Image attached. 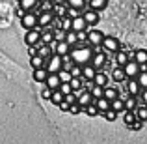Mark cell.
Returning <instances> with one entry per match:
<instances>
[{
	"instance_id": "obj_20",
	"label": "cell",
	"mask_w": 147,
	"mask_h": 144,
	"mask_svg": "<svg viewBox=\"0 0 147 144\" xmlns=\"http://www.w3.org/2000/svg\"><path fill=\"white\" fill-rule=\"evenodd\" d=\"M91 103H95V107L99 109V112H104L106 109H110V101H108L106 97H97V99L91 101Z\"/></svg>"
},
{
	"instance_id": "obj_16",
	"label": "cell",
	"mask_w": 147,
	"mask_h": 144,
	"mask_svg": "<svg viewBox=\"0 0 147 144\" xmlns=\"http://www.w3.org/2000/svg\"><path fill=\"white\" fill-rule=\"evenodd\" d=\"M106 6H108V0H90L88 2V8L95 10V11H102Z\"/></svg>"
},
{
	"instance_id": "obj_48",
	"label": "cell",
	"mask_w": 147,
	"mask_h": 144,
	"mask_svg": "<svg viewBox=\"0 0 147 144\" xmlns=\"http://www.w3.org/2000/svg\"><path fill=\"white\" fill-rule=\"evenodd\" d=\"M65 15H67L69 19H73V17H76V15H80V10H76V8H69Z\"/></svg>"
},
{
	"instance_id": "obj_13",
	"label": "cell",
	"mask_w": 147,
	"mask_h": 144,
	"mask_svg": "<svg viewBox=\"0 0 147 144\" xmlns=\"http://www.w3.org/2000/svg\"><path fill=\"white\" fill-rule=\"evenodd\" d=\"M91 101H93V97H91V94L88 90H82V94L76 97V103H78L80 107H86V105H90Z\"/></svg>"
},
{
	"instance_id": "obj_31",
	"label": "cell",
	"mask_w": 147,
	"mask_h": 144,
	"mask_svg": "<svg viewBox=\"0 0 147 144\" xmlns=\"http://www.w3.org/2000/svg\"><path fill=\"white\" fill-rule=\"evenodd\" d=\"M65 41H67L71 47L78 43V41H76V32H75V30H69V32H65Z\"/></svg>"
},
{
	"instance_id": "obj_30",
	"label": "cell",
	"mask_w": 147,
	"mask_h": 144,
	"mask_svg": "<svg viewBox=\"0 0 147 144\" xmlns=\"http://www.w3.org/2000/svg\"><path fill=\"white\" fill-rule=\"evenodd\" d=\"M56 75H58V79H60V83H69V79H71V73H69L67 69H58Z\"/></svg>"
},
{
	"instance_id": "obj_41",
	"label": "cell",
	"mask_w": 147,
	"mask_h": 144,
	"mask_svg": "<svg viewBox=\"0 0 147 144\" xmlns=\"http://www.w3.org/2000/svg\"><path fill=\"white\" fill-rule=\"evenodd\" d=\"M69 73H71V77H80V79H82V68H80L78 64L73 66V68L69 69Z\"/></svg>"
},
{
	"instance_id": "obj_8",
	"label": "cell",
	"mask_w": 147,
	"mask_h": 144,
	"mask_svg": "<svg viewBox=\"0 0 147 144\" xmlns=\"http://www.w3.org/2000/svg\"><path fill=\"white\" fill-rule=\"evenodd\" d=\"M69 51H71V45L67 43V41H56L54 43V47H52V53L54 54H60V56H63V54H67Z\"/></svg>"
},
{
	"instance_id": "obj_28",
	"label": "cell",
	"mask_w": 147,
	"mask_h": 144,
	"mask_svg": "<svg viewBox=\"0 0 147 144\" xmlns=\"http://www.w3.org/2000/svg\"><path fill=\"white\" fill-rule=\"evenodd\" d=\"M132 58L138 62V64H145V62H147V53H145L144 49H138L136 53L132 54Z\"/></svg>"
},
{
	"instance_id": "obj_17",
	"label": "cell",
	"mask_w": 147,
	"mask_h": 144,
	"mask_svg": "<svg viewBox=\"0 0 147 144\" xmlns=\"http://www.w3.org/2000/svg\"><path fill=\"white\" fill-rule=\"evenodd\" d=\"M93 84H99V86H106V83H108V77H106V73L104 71H95V75H93Z\"/></svg>"
},
{
	"instance_id": "obj_11",
	"label": "cell",
	"mask_w": 147,
	"mask_h": 144,
	"mask_svg": "<svg viewBox=\"0 0 147 144\" xmlns=\"http://www.w3.org/2000/svg\"><path fill=\"white\" fill-rule=\"evenodd\" d=\"M102 32L100 30H90L88 32V41H90L91 45H100V41H102Z\"/></svg>"
},
{
	"instance_id": "obj_14",
	"label": "cell",
	"mask_w": 147,
	"mask_h": 144,
	"mask_svg": "<svg viewBox=\"0 0 147 144\" xmlns=\"http://www.w3.org/2000/svg\"><path fill=\"white\" fill-rule=\"evenodd\" d=\"M80 68H82V79H93L95 71H97V69H95L90 62H88V64H82Z\"/></svg>"
},
{
	"instance_id": "obj_32",
	"label": "cell",
	"mask_w": 147,
	"mask_h": 144,
	"mask_svg": "<svg viewBox=\"0 0 147 144\" xmlns=\"http://www.w3.org/2000/svg\"><path fill=\"white\" fill-rule=\"evenodd\" d=\"M134 120H138L136 114H134V111H125V114H123V122H125L127 126H130Z\"/></svg>"
},
{
	"instance_id": "obj_25",
	"label": "cell",
	"mask_w": 147,
	"mask_h": 144,
	"mask_svg": "<svg viewBox=\"0 0 147 144\" xmlns=\"http://www.w3.org/2000/svg\"><path fill=\"white\" fill-rule=\"evenodd\" d=\"M45 58L43 56H39V54H34V56H30V64H32V68L36 69V68H45Z\"/></svg>"
},
{
	"instance_id": "obj_47",
	"label": "cell",
	"mask_w": 147,
	"mask_h": 144,
	"mask_svg": "<svg viewBox=\"0 0 147 144\" xmlns=\"http://www.w3.org/2000/svg\"><path fill=\"white\" fill-rule=\"evenodd\" d=\"M63 101H67L69 105H73V103H76V97H75V94H73V92H69V94L63 96Z\"/></svg>"
},
{
	"instance_id": "obj_23",
	"label": "cell",
	"mask_w": 147,
	"mask_h": 144,
	"mask_svg": "<svg viewBox=\"0 0 147 144\" xmlns=\"http://www.w3.org/2000/svg\"><path fill=\"white\" fill-rule=\"evenodd\" d=\"M110 109H114V111L115 112H123V111H125V105H123V99H121V97H114V99H112L110 101Z\"/></svg>"
},
{
	"instance_id": "obj_15",
	"label": "cell",
	"mask_w": 147,
	"mask_h": 144,
	"mask_svg": "<svg viewBox=\"0 0 147 144\" xmlns=\"http://www.w3.org/2000/svg\"><path fill=\"white\" fill-rule=\"evenodd\" d=\"M52 15L54 17H58V19H61V17H65V13H67V8H65V4H52Z\"/></svg>"
},
{
	"instance_id": "obj_34",
	"label": "cell",
	"mask_w": 147,
	"mask_h": 144,
	"mask_svg": "<svg viewBox=\"0 0 147 144\" xmlns=\"http://www.w3.org/2000/svg\"><path fill=\"white\" fill-rule=\"evenodd\" d=\"M69 86H71V90L82 88V79H80V77H71V79H69Z\"/></svg>"
},
{
	"instance_id": "obj_9",
	"label": "cell",
	"mask_w": 147,
	"mask_h": 144,
	"mask_svg": "<svg viewBox=\"0 0 147 144\" xmlns=\"http://www.w3.org/2000/svg\"><path fill=\"white\" fill-rule=\"evenodd\" d=\"M52 19H54V15H52V11H41L39 15H37V25L39 26H50V23H52Z\"/></svg>"
},
{
	"instance_id": "obj_54",
	"label": "cell",
	"mask_w": 147,
	"mask_h": 144,
	"mask_svg": "<svg viewBox=\"0 0 147 144\" xmlns=\"http://www.w3.org/2000/svg\"><path fill=\"white\" fill-rule=\"evenodd\" d=\"M15 15H17V17H19V19H21V17H22V15H24V10H22V8H21V6H19V8H17V10H15Z\"/></svg>"
},
{
	"instance_id": "obj_18",
	"label": "cell",
	"mask_w": 147,
	"mask_h": 144,
	"mask_svg": "<svg viewBox=\"0 0 147 144\" xmlns=\"http://www.w3.org/2000/svg\"><path fill=\"white\" fill-rule=\"evenodd\" d=\"M47 75H49V71L45 68H36L34 69V81H37V83H45Z\"/></svg>"
},
{
	"instance_id": "obj_4",
	"label": "cell",
	"mask_w": 147,
	"mask_h": 144,
	"mask_svg": "<svg viewBox=\"0 0 147 144\" xmlns=\"http://www.w3.org/2000/svg\"><path fill=\"white\" fill-rule=\"evenodd\" d=\"M123 71H125V77H129V79H134V77L140 73V69H138V62L134 60H127L125 66H123Z\"/></svg>"
},
{
	"instance_id": "obj_49",
	"label": "cell",
	"mask_w": 147,
	"mask_h": 144,
	"mask_svg": "<svg viewBox=\"0 0 147 144\" xmlns=\"http://www.w3.org/2000/svg\"><path fill=\"white\" fill-rule=\"evenodd\" d=\"M52 10V2L50 0H45L43 4H41V11H50Z\"/></svg>"
},
{
	"instance_id": "obj_55",
	"label": "cell",
	"mask_w": 147,
	"mask_h": 144,
	"mask_svg": "<svg viewBox=\"0 0 147 144\" xmlns=\"http://www.w3.org/2000/svg\"><path fill=\"white\" fill-rule=\"evenodd\" d=\"M52 4H65V0H50Z\"/></svg>"
},
{
	"instance_id": "obj_50",
	"label": "cell",
	"mask_w": 147,
	"mask_h": 144,
	"mask_svg": "<svg viewBox=\"0 0 147 144\" xmlns=\"http://www.w3.org/2000/svg\"><path fill=\"white\" fill-rule=\"evenodd\" d=\"M50 94H52V90H50V88H47V86L41 90V97H43V99H50Z\"/></svg>"
},
{
	"instance_id": "obj_43",
	"label": "cell",
	"mask_w": 147,
	"mask_h": 144,
	"mask_svg": "<svg viewBox=\"0 0 147 144\" xmlns=\"http://www.w3.org/2000/svg\"><path fill=\"white\" fill-rule=\"evenodd\" d=\"M67 112H71V114H78V112H84V107H80L78 103H73V105H69Z\"/></svg>"
},
{
	"instance_id": "obj_33",
	"label": "cell",
	"mask_w": 147,
	"mask_h": 144,
	"mask_svg": "<svg viewBox=\"0 0 147 144\" xmlns=\"http://www.w3.org/2000/svg\"><path fill=\"white\" fill-rule=\"evenodd\" d=\"M65 4H69L71 8H76V10H84L86 8V0H65Z\"/></svg>"
},
{
	"instance_id": "obj_1",
	"label": "cell",
	"mask_w": 147,
	"mask_h": 144,
	"mask_svg": "<svg viewBox=\"0 0 147 144\" xmlns=\"http://www.w3.org/2000/svg\"><path fill=\"white\" fill-rule=\"evenodd\" d=\"M91 54H93V51H91L90 47H75L69 51V56H71L73 64H88V62L91 60Z\"/></svg>"
},
{
	"instance_id": "obj_40",
	"label": "cell",
	"mask_w": 147,
	"mask_h": 144,
	"mask_svg": "<svg viewBox=\"0 0 147 144\" xmlns=\"http://www.w3.org/2000/svg\"><path fill=\"white\" fill-rule=\"evenodd\" d=\"M52 34H54V41H63L65 40V30H61V28H54Z\"/></svg>"
},
{
	"instance_id": "obj_10",
	"label": "cell",
	"mask_w": 147,
	"mask_h": 144,
	"mask_svg": "<svg viewBox=\"0 0 147 144\" xmlns=\"http://www.w3.org/2000/svg\"><path fill=\"white\" fill-rule=\"evenodd\" d=\"M71 30H75V32L76 30H88V25H86L82 15H76V17L71 19Z\"/></svg>"
},
{
	"instance_id": "obj_22",
	"label": "cell",
	"mask_w": 147,
	"mask_h": 144,
	"mask_svg": "<svg viewBox=\"0 0 147 144\" xmlns=\"http://www.w3.org/2000/svg\"><path fill=\"white\" fill-rule=\"evenodd\" d=\"M127 88H129V94H130V96H138V94L142 92V88H140V84L136 83V79H129Z\"/></svg>"
},
{
	"instance_id": "obj_46",
	"label": "cell",
	"mask_w": 147,
	"mask_h": 144,
	"mask_svg": "<svg viewBox=\"0 0 147 144\" xmlns=\"http://www.w3.org/2000/svg\"><path fill=\"white\" fill-rule=\"evenodd\" d=\"M129 127H130V129H132V131H140L142 127H144V122H142V120H134V122L130 124Z\"/></svg>"
},
{
	"instance_id": "obj_38",
	"label": "cell",
	"mask_w": 147,
	"mask_h": 144,
	"mask_svg": "<svg viewBox=\"0 0 147 144\" xmlns=\"http://www.w3.org/2000/svg\"><path fill=\"white\" fill-rule=\"evenodd\" d=\"M60 28H61V30H65V32H69V30H71V19H69L67 15L60 19Z\"/></svg>"
},
{
	"instance_id": "obj_27",
	"label": "cell",
	"mask_w": 147,
	"mask_h": 144,
	"mask_svg": "<svg viewBox=\"0 0 147 144\" xmlns=\"http://www.w3.org/2000/svg\"><path fill=\"white\" fill-rule=\"evenodd\" d=\"M127 60H129V54H127L125 51H115V64H117V66L123 68Z\"/></svg>"
},
{
	"instance_id": "obj_24",
	"label": "cell",
	"mask_w": 147,
	"mask_h": 144,
	"mask_svg": "<svg viewBox=\"0 0 147 144\" xmlns=\"http://www.w3.org/2000/svg\"><path fill=\"white\" fill-rule=\"evenodd\" d=\"M112 79H114L115 83H123V81L127 79V77H125V71H123V68H121V66H115L114 73H112Z\"/></svg>"
},
{
	"instance_id": "obj_19",
	"label": "cell",
	"mask_w": 147,
	"mask_h": 144,
	"mask_svg": "<svg viewBox=\"0 0 147 144\" xmlns=\"http://www.w3.org/2000/svg\"><path fill=\"white\" fill-rule=\"evenodd\" d=\"M123 105H125V111H134L138 107V101H136V96H127L123 99Z\"/></svg>"
},
{
	"instance_id": "obj_39",
	"label": "cell",
	"mask_w": 147,
	"mask_h": 144,
	"mask_svg": "<svg viewBox=\"0 0 147 144\" xmlns=\"http://www.w3.org/2000/svg\"><path fill=\"white\" fill-rule=\"evenodd\" d=\"M134 79H136V83L140 84V88H145L147 86V71L145 73H138Z\"/></svg>"
},
{
	"instance_id": "obj_6",
	"label": "cell",
	"mask_w": 147,
	"mask_h": 144,
	"mask_svg": "<svg viewBox=\"0 0 147 144\" xmlns=\"http://www.w3.org/2000/svg\"><path fill=\"white\" fill-rule=\"evenodd\" d=\"M90 64L93 66L95 69H102V68H104V64H106V54H104L102 51H99V53L91 54V60H90Z\"/></svg>"
},
{
	"instance_id": "obj_26",
	"label": "cell",
	"mask_w": 147,
	"mask_h": 144,
	"mask_svg": "<svg viewBox=\"0 0 147 144\" xmlns=\"http://www.w3.org/2000/svg\"><path fill=\"white\" fill-rule=\"evenodd\" d=\"M134 114H136L138 120L145 122V120H147V107H145V105H138V107L134 109Z\"/></svg>"
},
{
	"instance_id": "obj_5",
	"label": "cell",
	"mask_w": 147,
	"mask_h": 144,
	"mask_svg": "<svg viewBox=\"0 0 147 144\" xmlns=\"http://www.w3.org/2000/svg\"><path fill=\"white\" fill-rule=\"evenodd\" d=\"M100 45H102V49L106 51V53H115V51L119 49V41L112 36H104L102 41H100Z\"/></svg>"
},
{
	"instance_id": "obj_52",
	"label": "cell",
	"mask_w": 147,
	"mask_h": 144,
	"mask_svg": "<svg viewBox=\"0 0 147 144\" xmlns=\"http://www.w3.org/2000/svg\"><path fill=\"white\" fill-rule=\"evenodd\" d=\"M7 11H9V6H6V4H0V15H7Z\"/></svg>"
},
{
	"instance_id": "obj_35",
	"label": "cell",
	"mask_w": 147,
	"mask_h": 144,
	"mask_svg": "<svg viewBox=\"0 0 147 144\" xmlns=\"http://www.w3.org/2000/svg\"><path fill=\"white\" fill-rule=\"evenodd\" d=\"M37 54H39V56H43L45 60H47V58L50 56V54H52V51H50V47H49V45H45V43H43L39 49H37Z\"/></svg>"
},
{
	"instance_id": "obj_7",
	"label": "cell",
	"mask_w": 147,
	"mask_h": 144,
	"mask_svg": "<svg viewBox=\"0 0 147 144\" xmlns=\"http://www.w3.org/2000/svg\"><path fill=\"white\" fill-rule=\"evenodd\" d=\"M82 17H84V21H86L88 26H93V25H97V23H99V11H95V10H86V11L82 13Z\"/></svg>"
},
{
	"instance_id": "obj_12",
	"label": "cell",
	"mask_w": 147,
	"mask_h": 144,
	"mask_svg": "<svg viewBox=\"0 0 147 144\" xmlns=\"http://www.w3.org/2000/svg\"><path fill=\"white\" fill-rule=\"evenodd\" d=\"M45 86L50 88V90H56L58 86H60V79H58L56 73H49L47 79H45Z\"/></svg>"
},
{
	"instance_id": "obj_42",
	"label": "cell",
	"mask_w": 147,
	"mask_h": 144,
	"mask_svg": "<svg viewBox=\"0 0 147 144\" xmlns=\"http://www.w3.org/2000/svg\"><path fill=\"white\" fill-rule=\"evenodd\" d=\"M102 114H104V118H106V120H110V122H112V120H115V118H117V112H115L114 109H106V111H104Z\"/></svg>"
},
{
	"instance_id": "obj_3",
	"label": "cell",
	"mask_w": 147,
	"mask_h": 144,
	"mask_svg": "<svg viewBox=\"0 0 147 144\" xmlns=\"http://www.w3.org/2000/svg\"><path fill=\"white\" fill-rule=\"evenodd\" d=\"M39 36H41V30L37 28H30V30H26V34H24V43L26 45H37L39 43Z\"/></svg>"
},
{
	"instance_id": "obj_51",
	"label": "cell",
	"mask_w": 147,
	"mask_h": 144,
	"mask_svg": "<svg viewBox=\"0 0 147 144\" xmlns=\"http://www.w3.org/2000/svg\"><path fill=\"white\" fill-rule=\"evenodd\" d=\"M58 109H60V111H63V112H67V111H69V103L61 99L60 103H58Z\"/></svg>"
},
{
	"instance_id": "obj_44",
	"label": "cell",
	"mask_w": 147,
	"mask_h": 144,
	"mask_svg": "<svg viewBox=\"0 0 147 144\" xmlns=\"http://www.w3.org/2000/svg\"><path fill=\"white\" fill-rule=\"evenodd\" d=\"M76 41H88V32L86 30H76Z\"/></svg>"
},
{
	"instance_id": "obj_37",
	"label": "cell",
	"mask_w": 147,
	"mask_h": 144,
	"mask_svg": "<svg viewBox=\"0 0 147 144\" xmlns=\"http://www.w3.org/2000/svg\"><path fill=\"white\" fill-rule=\"evenodd\" d=\"M61 99H63V94H61V92L58 90V88H56V90H52V94H50V101H52L54 105H58Z\"/></svg>"
},
{
	"instance_id": "obj_29",
	"label": "cell",
	"mask_w": 147,
	"mask_h": 144,
	"mask_svg": "<svg viewBox=\"0 0 147 144\" xmlns=\"http://www.w3.org/2000/svg\"><path fill=\"white\" fill-rule=\"evenodd\" d=\"M102 97H106L108 101H112L114 97H117V90H115V88H110V86H104L102 88Z\"/></svg>"
},
{
	"instance_id": "obj_21",
	"label": "cell",
	"mask_w": 147,
	"mask_h": 144,
	"mask_svg": "<svg viewBox=\"0 0 147 144\" xmlns=\"http://www.w3.org/2000/svg\"><path fill=\"white\" fill-rule=\"evenodd\" d=\"M19 6L22 8L24 11H32V10H36L37 8V4H39V0H19Z\"/></svg>"
},
{
	"instance_id": "obj_45",
	"label": "cell",
	"mask_w": 147,
	"mask_h": 144,
	"mask_svg": "<svg viewBox=\"0 0 147 144\" xmlns=\"http://www.w3.org/2000/svg\"><path fill=\"white\" fill-rule=\"evenodd\" d=\"M58 90H60L61 92V94H69V92H73L71 90V86H69V83H60V86H58Z\"/></svg>"
},
{
	"instance_id": "obj_2",
	"label": "cell",
	"mask_w": 147,
	"mask_h": 144,
	"mask_svg": "<svg viewBox=\"0 0 147 144\" xmlns=\"http://www.w3.org/2000/svg\"><path fill=\"white\" fill-rule=\"evenodd\" d=\"M21 25H22L24 30L36 28L37 26V13H34V11H24V15L21 17Z\"/></svg>"
},
{
	"instance_id": "obj_53",
	"label": "cell",
	"mask_w": 147,
	"mask_h": 144,
	"mask_svg": "<svg viewBox=\"0 0 147 144\" xmlns=\"http://www.w3.org/2000/svg\"><path fill=\"white\" fill-rule=\"evenodd\" d=\"M28 53H30V56L37 54V47H36V45H28Z\"/></svg>"
},
{
	"instance_id": "obj_36",
	"label": "cell",
	"mask_w": 147,
	"mask_h": 144,
	"mask_svg": "<svg viewBox=\"0 0 147 144\" xmlns=\"http://www.w3.org/2000/svg\"><path fill=\"white\" fill-rule=\"evenodd\" d=\"M84 112H86L88 116H97L99 114V109L95 107V103H90V105H86V107H84Z\"/></svg>"
}]
</instances>
